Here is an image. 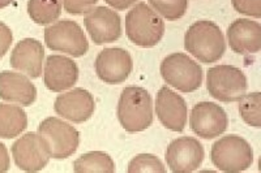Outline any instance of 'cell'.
<instances>
[{
    "label": "cell",
    "instance_id": "27",
    "mask_svg": "<svg viewBox=\"0 0 261 173\" xmlns=\"http://www.w3.org/2000/svg\"><path fill=\"white\" fill-rule=\"evenodd\" d=\"M98 0H63V7L69 15L80 16L88 13Z\"/></svg>",
    "mask_w": 261,
    "mask_h": 173
},
{
    "label": "cell",
    "instance_id": "6",
    "mask_svg": "<svg viewBox=\"0 0 261 173\" xmlns=\"http://www.w3.org/2000/svg\"><path fill=\"white\" fill-rule=\"evenodd\" d=\"M246 74L234 65H217L206 72V89L214 99L231 103L247 91Z\"/></svg>",
    "mask_w": 261,
    "mask_h": 173
},
{
    "label": "cell",
    "instance_id": "10",
    "mask_svg": "<svg viewBox=\"0 0 261 173\" xmlns=\"http://www.w3.org/2000/svg\"><path fill=\"white\" fill-rule=\"evenodd\" d=\"M228 118L225 109L213 102L197 103L191 111L190 126L196 135L213 139L226 132Z\"/></svg>",
    "mask_w": 261,
    "mask_h": 173
},
{
    "label": "cell",
    "instance_id": "2",
    "mask_svg": "<svg viewBox=\"0 0 261 173\" xmlns=\"http://www.w3.org/2000/svg\"><path fill=\"white\" fill-rule=\"evenodd\" d=\"M118 120L129 133L144 132L153 123V102L146 89L127 86L118 103Z\"/></svg>",
    "mask_w": 261,
    "mask_h": 173
},
{
    "label": "cell",
    "instance_id": "17",
    "mask_svg": "<svg viewBox=\"0 0 261 173\" xmlns=\"http://www.w3.org/2000/svg\"><path fill=\"white\" fill-rule=\"evenodd\" d=\"M45 59V48L37 39L27 38L18 42L11 53L9 64L16 71L25 73L30 78H39Z\"/></svg>",
    "mask_w": 261,
    "mask_h": 173
},
{
    "label": "cell",
    "instance_id": "4",
    "mask_svg": "<svg viewBox=\"0 0 261 173\" xmlns=\"http://www.w3.org/2000/svg\"><path fill=\"white\" fill-rule=\"evenodd\" d=\"M212 163L217 169L239 173L248 169L253 163V150L239 135H225L212 146Z\"/></svg>",
    "mask_w": 261,
    "mask_h": 173
},
{
    "label": "cell",
    "instance_id": "1",
    "mask_svg": "<svg viewBox=\"0 0 261 173\" xmlns=\"http://www.w3.org/2000/svg\"><path fill=\"white\" fill-rule=\"evenodd\" d=\"M184 48L199 62L212 64L218 62L225 53V37L213 21H196L186 32Z\"/></svg>",
    "mask_w": 261,
    "mask_h": 173
},
{
    "label": "cell",
    "instance_id": "3",
    "mask_svg": "<svg viewBox=\"0 0 261 173\" xmlns=\"http://www.w3.org/2000/svg\"><path fill=\"white\" fill-rule=\"evenodd\" d=\"M125 33L139 47L157 46L165 34V22L146 3H137L125 17Z\"/></svg>",
    "mask_w": 261,
    "mask_h": 173
},
{
    "label": "cell",
    "instance_id": "22",
    "mask_svg": "<svg viewBox=\"0 0 261 173\" xmlns=\"http://www.w3.org/2000/svg\"><path fill=\"white\" fill-rule=\"evenodd\" d=\"M28 13L36 24H51L62 15V0H29Z\"/></svg>",
    "mask_w": 261,
    "mask_h": 173
},
{
    "label": "cell",
    "instance_id": "30",
    "mask_svg": "<svg viewBox=\"0 0 261 173\" xmlns=\"http://www.w3.org/2000/svg\"><path fill=\"white\" fill-rule=\"evenodd\" d=\"M105 2L116 11H124V9L129 8L130 6H134L137 0H105Z\"/></svg>",
    "mask_w": 261,
    "mask_h": 173
},
{
    "label": "cell",
    "instance_id": "23",
    "mask_svg": "<svg viewBox=\"0 0 261 173\" xmlns=\"http://www.w3.org/2000/svg\"><path fill=\"white\" fill-rule=\"evenodd\" d=\"M239 113L246 124L255 128L261 126V94L251 93L244 94L239 99Z\"/></svg>",
    "mask_w": 261,
    "mask_h": 173
},
{
    "label": "cell",
    "instance_id": "29",
    "mask_svg": "<svg viewBox=\"0 0 261 173\" xmlns=\"http://www.w3.org/2000/svg\"><path fill=\"white\" fill-rule=\"evenodd\" d=\"M11 167V160L8 156V150L6 145L0 142V173L7 172Z\"/></svg>",
    "mask_w": 261,
    "mask_h": 173
},
{
    "label": "cell",
    "instance_id": "31",
    "mask_svg": "<svg viewBox=\"0 0 261 173\" xmlns=\"http://www.w3.org/2000/svg\"><path fill=\"white\" fill-rule=\"evenodd\" d=\"M13 0H0V9L6 8V7H8L9 4L12 3Z\"/></svg>",
    "mask_w": 261,
    "mask_h": 173
},
{
    "label": "cell",
    "instance_id": "24",
    "mask_svg": "<svg viewBox=\"0 0 261 173\" xmlns=\"http://www.w3.org/2000/svg\"><path fill=\"white\" fill-rule=\"evenodd\" d=\"M154 11L167 21H175L183 17L188 9V0H148Z\"/></svg>",
    "mask_w": 261,
    "mask_h": 173
},
{
    "label": "cell",
    "instance_id": "7",
    "mask_svg": "<svg viewBox=\"0 0 261 173\" xmlns=\"http://www.w3.org/2000/svg\"><path fill=\"white\" fill-rule=\"evenodd\" d=\"M46 46L51 51L81 57L89 50V43L80 25L72 20H62L45 29Z\"/></svg>",
    "mask_w": 261,
    "mask_h": 173
},
{
    "label": "cell",
    "instance_id": "16",
    "mask_svg": "<svg viewBox=\"0 0 261 173\" xmlns=\"http://www.w3.org/2000/svg\"><path fill=\"white\" fill-rule=\"evenodd\" d=\"M45 85L54 93H63L73 88L79 79L77 64L62 55H50L45 64Z\"/></svg>",
    "mask_w": 261,
    "mask_h": 173
},
{
    "label": "cell",
    "instance_id": "20",
    "mask_svg": "<svg viewBox=\"0 0 261 173\" xmlns=\"http://www.w3.org/2000/svg\"><path fill=\"white\" fill-rule=\"evenodd\" d=\"M28 128V116L18 106L0 104V138L11 139Z\"/></svg>",
    "mask_w": 261,
    "mask_h": 173
},
{
    "label": "cell",
    "instance_id": "25",
    "mask_svg": "<svg viewBox=\"0 0 261 173\" xmlns=\"http://www.w3.org/2000/svg\"><path fill=\"white\" fill-rule=\"evenodd\" d=\"M129 173H165V165L162 161L153 154H140L135 156L128 164Z\"/></svg>",
    "mask_w": 261,
    "mask_h": 173
},
{
    "label": "cell",
    "instance_id": "11",
    "mask_svg": "<svg viewBox=\"0 0 261 173\" xmlns=\"http://www.w3.org/2000/svg\"><path fill=\"white\" fill-rule=\"evenodd\" d=\"M205 151L196 138H176L167 146L165 159L167 167L174 173H191L199 169L204 160Z\"/></svg>",
    "mask_w": 261,
    "mask_h": 173
},
{
    "label": "cell",
    "instance_id": "15",
    "mask_svg": "<svg viewBox=\"0 0 261 173\" xmlns=\"http://www.w3.org/2000/svg\"><path fill=\"white\" fill-rule=\"evenodd\" d=\"M54 109L63 119L72 123L81 124L89 120L94 113L95 102L93 95L85 89L76 88L60 94L55 99Z\"/></svg>",
    "mask_w": 261,
    "mask_h": 173
},
{
    "label": "cell",
    "instance_id": "18",
    "mask_svg": "<svg viewBox=\"0 0 261 173\" xmlns=\"http://www.w3.org/2000/svg\"><path fill=\"white\" fill-rule=\"evenodd\" d=\"M230 48L239 55L257 53L261 48V26L257 21L238 18L227 29Z\"/></svg>",
    "mask_w": 261,
    "mask_h": 173
},
{
    "label": "cell",
    "instance_id": "12",
    "mask_svg": "<svg viewBox=\"0 0 261 173\" xmlns=\"http://www.w3.org/2000/svg\"><path fill=\"white\" fill-rule=\"evenodd\" d=\"M86 32L95 44L113 43L122 37L120 16L107 7L92 8L84 18Z\"/></svg>",
    "mask_w": 261,
    "mask_h": 173
},
{
    "label": "cell",
    "instance_id": "5",
    "mask_svg": "<svg viewBox=\"0 0 261 173\" xmlns=\"http://www.w3.org/2000/svg\"><path fill=\"white\" fill-rule=\"evenodd\" d=\"M161 76L176 90L193 93L202 83V68L186 53L174 52L161 63Z\"/></svg>",
    "mask_w": 261,
    "mask_h": 173
},
{
    "label": "cell",
    "instance_id": "14",
    "mask_svg": "<svg viewBox=\"0 0 261 173\" xmlns=\"http://www.w3.org/2000/svg\"><path fill=\"white\" fill-rule=\"evenodd\" d=\"M155 113L165 128L172 132H183L187 124V103L167 86L160 89L155 99Z\"/></svg>",
    "mask_w": 261,
    "mask_h": 173
},
{
    "label": "cell",
    "instance_id": "8",
    "mask_svg": "<svg viewBox=\"0 0 261 173\" xmlns=\"http://www.w3.org/2000/svg\"><path fill=\"white\" fill-rule=\"evenodd\" d=\"M38 133L47 142L50 156L67 159L73 155L80 145V134L73 126L58 118H47L38 126Z\"/></svg>",
    "mask_w": 261,
    "mask_h": 173
},
{
    "label": "cell",
    "instance_id": "13",
    "mask_svg": "<svg viewBox=\"0 0 261 173\" xmlns=\"http://www.w3.org/2000/svg\"><path fill=\"white\" fill-rule=\"evenodd\" d=\"M134 68L129 52L123 48H105L95 59V73L105 83L118 85L124 82Z\"/></svg>",
    "mask_w": 261,
    "mask_h": 173
},
{
    "label": "cell",
    "instance_id": "19",
    "mask_svg": "<svg viewBox=\"0 0 261 173\" xmlns=\"http://www.w3.org/2000/svg\"><path fill=\"white\" fill-rule=\"evenodd\" d=\"M0 98L6 102L32 106L37 99V89L24 74L11 71L0 73Z\"/></svg>",
    "mask_w": 261,
    "mask_h": 173
},
{
    "label": "cell",
    "instance_id": "26",
    "mask_svg": "<svg viewBox=\"0 0 261 173\" xmlns=\"http://www.w3.org/2000/svg\"><path fill=\"white\" fill-rule=\"evenodd\" d=\"M237 12L249 17H261V0H231Z\"/></svg>",
    "mask_w": 261,
    "mask_h": 173
},
{
    "label": "cell",
    "instance_id": "28",
    "mask_svg": "<svg viewBox=\"0 0 261 173\" xmlns=\"http://www.w3.org/2000/svg\"><path fill=\"white\" fill-rule=\"evenodd\" d=\"M13 41V34L4 22L0 21V60L3 59L4 55L8 52L11 44Z\"/></svg>",
    "mask_w": 261,
    "mask_h": 173
},
{
    "label": "cell",
    "instance_id": "21",
    "mask_svg": "<svg viewBox=\"0 0 261 173\" xmlns=\"http://www.w3.org/2000/svg\"><path fill=\"white\" fill-rule=\"evenodd\" d=\"M73 170L76 173H114L115 163L109 154L92 151L74 160Z\"/></svg>",
    "mask_w": 261,
    "mask_h": 173
},
{
    "label": "cell",
    "instance_id": "9",
    "mask_svg": "<svg viewBox=\"0 0 261 173\" xmlns=\"http://www.w3.org/2000/svg\"><path fill=\"white\" fill-rule=\"evenodd\" d=\"M12 155L16 165L25 172H38L50 161L47 142L41 134L27 133L12 145Z\"/></svg>",
    "mask_w": 261,
    "mask_h": 173
}]
</instances>
